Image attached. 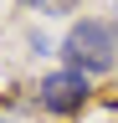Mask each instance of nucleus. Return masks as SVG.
<instances>
[{"instance_id": "f03ea898", "label": "nucleus", "mask_w": 118, "mask_h": 123, "mask_svg": "<svg viewBox=\"0 0 118 123\" xmlns=\"http://www.w3.org/2000/svg\"><path fill=\"white\" fill-rule=\"evenodd\" d=\"M93 98V87H87V77L82 72H51V77H41V87H36V103L46 108V113H82V103Z\"/></svg>"}, {"instance_id": "f257e3e1", "label": "nucleus", "mask_w": 118, "mask_h": 123, "mask_svg": "<svg viewBox=\"0 0 118 123\" xmlns=\"http://www.w3.org/2000/svg\"><path fill=\"white\" fill-rule=\"evenodd\" d=\"M62 56H67V67L82 72V77L108 72L113 62H118V31L108 21H77V26L67 31V41H62Z\"/></svg>"}, {"instance_id": "7ed1b4c3", "label": "nucleus", "mask_w": 118, "mask_h": 123, "mask_svg": "<svg viewBox=\"0 0 118 123\" xmlns=\"http://www.w3.org/2000/svg\"><path fill=\"white\" fill-rule=\"evenodd\" d=\"M21 5H26V10H41V15H67L77 0H21Z\"/></svg>"}]
</instances>
